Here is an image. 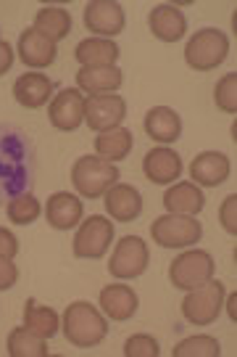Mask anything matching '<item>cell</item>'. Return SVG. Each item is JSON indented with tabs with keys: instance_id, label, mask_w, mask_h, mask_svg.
Masks as SVG:
<instances>
[{
	"instance_id": "obj_1",
	"label": "cell",
	"mask_w": 237,
	"mask_h": 357,
	"mask_svg": "<svg viewBox=\"0 0 237 357\" xmlns=\"http://www.w3.org/2000/svg\"><path fill=\"white\" fill-rule=\"evenodd\" d=\"M108 333V320L90 302H72L63 312V336L74 347H98Z\"/></svg>"
},
{
	"instance_id": "obj_2",
	"label": "cell",
	"mask_w": 237,
	"mask_h": 357,
	"mask_svg": "<svg viewBox=\"0 0 237 357\" xmlns=\"http://www.w3.org/2000/svg\"><path fill=\"white\" fill-rule=\"evenodd\" d=\"M116 180H119L116 165L100 159V156H92V153L79 156L72 167V183H74L76 193L82 199H90V202L100 199L111 185H116Z\"/></svg>"
},
{
	"instance_id": "obj_3",
	"label": "cell",
	"mask_w": 237,
	"mask_h": 357,
	"mask_svg": "<svg viewBox=\"0 0 237 357\" xmlns=\"http://www.w3.org/2000/svg\"><path fill=\"white\" fill-rule=\"evenodd\" d=\"M229 53V38L216 26L198 29L185 45V61L195 72H211L222 64Z\"/></svg>"
},
{
	"instance_id": "obj_4",
	"label": "cell",
	"mask_w": 237,
	"mask_h": 357,
	"mask_svg": "<svg viewBox=\"0 0 237 357\" xmlns=\"http://www.w3.org/2000/svg\"><path fill=\"white\" fill-rule=\"evenodd\" d=\"M213 270H216V262H213V257L209 252L190 249V252H182L169 265V281L179 291H193V289L211 281Z\"/></svg>"
},
{
	"instance_id": "obj_5",
	"label": "cell",
	"mask_w": 237,
	"mask_h": 357,
	"mask_svg": "<svg viewBox=\"0 0 237 357\" xmlns=\"http://www.w3.org/2000/svg\"><path fill=\"white\" fill-rule=\"evenodd\" d=\"M150 236L153 241L163 246V249H185L193 243L200 241L203 236V225H200L195 217L190 215H163L158 220H153L150 225Z\"/></svg>"
},
{
	"instance_id": "obj_6",
	"label": "cell",
	"mask_w": 237,
	"mask_h": 357,
	"mask_svg": "<svg viewBox=\"0 0 237 357\" xmlns=\"http://www.w3.org/2000/svg\"><path fill=\"white\" fill-rule=\"evenodd\" d=\"M222 305H224V283L211 278L209 283L188 291L185 302H182V315L188 323L203 328V326H211L213 320L219 318Z\"/></svg>"
},
{
	"instance_id": "obj_7",
	"label": "cell",
	"mask_w": 237,
	"mask_h": 357,
	"mask_svg": "<svg viewBox=\"0 0 237 357\" xmlns=\"http://www.w3.org/2000/svg\"><path fill=\"white\" fill-rule=\"evenodd\" d=\"M150 265V252L148 243L142 241L140 236H124L122 241L116 243L111 259H108V273L113 278H140Z\"/></svg>"
},
{
	"instance_id": "obj_8",
	"label": "cell",
	"mask_w": 237,
	"mask_h": 357,
	"mask_svg": "<svg viewBox=\"0 0 237 357\" xmlns=\"http://www.w3.org/2000/svg\"><path fill=\"white\" fill-rule=\"evenodd\" d=\"M113 241V222L103 215H92L79 222L74 236V255L79 259H100Z\"/></svg>"
},
{
	"instance_id": "obj_9",
	"label": "cell",
	"mask_w": 237,
	"mask_h": 357,
	"mask_svg": "<svg viewBox=\"0 0 237 357\" xmlns=\"http://www.w3.org/2000/svg\"><path fill=\"white\" fill-rule=\"evenodd\" d=\"M126 116V101L122 96L103 93V96H90L85 98V122L95 132H108V130L122 128Z\"/></svg>"
},
{
	"instance_id": "obj_10",
	"label": "cell",
	"mask_w": 237,
	"mask_h": 357,
	"mask_svg": "<svg viewBox=\"0 0 237 357\" xmlns=\"http://www.w3.org/2000/svg\"><path fill=\"white\" fill-rule=\"evenodd\" d=\"M85 26L92 38H116L124 32V8L113 0H92L85 6Z\"/></svg>"
},
{
	"instance_id": "obj_11",
	"label": "cell",
	"mask_w": 237,
	"mask_h": 357,
	"mask_svg": "<svg viewBox=\"0 0 237 357\" xmlns=\"http://www.w3.org/2000/svg\"><path fill=\"white\" fill-rule=\"evenodd\" d=\"M50 125L63 132H72L85 122V93L76 88H63L48 106Z\"/></svg>"
},
{
	"instance_id": "obj_12",
	"label": "cell",
	"mask_w": 237,
	"mask_h": 357,
	"mask_svg": "<svg viewBox=\"0 0 237 357\" xmlns=\"http://www.w3.org/2000/svg\"><path fill=\"white\" fill-rule=\"evenodd\" d=\"M142 172L150 183L156 185H172L174 180H179L182 175V159L179 153L166 149V146H158V149H150L142 159Z\"/></svg>"
},
{
	"instance_id": "obj_13",
	"label": "cell",
	"mask_w": 237,
	"mask_h": 357,
	"mask_svg": "<svg viewBox=\"0 0 237 357\" xmlns=\"http://www.w3.org/2000/svg\"><path fill=\"white\" fill-rule=\"evenodd\" d=\"M103 204L106 212L116 220V222H135L142 212V196L135 185H126V183H116L108 191L103 193Z\"/></svg>"
},
{
	"instance_id": "obj_14",
	"label": "cell",
	"mask_w": 237,
	"mask_h": 357,
	"mask_svg": "<svg viewBox=\"0 0 237 357\" xmlns=\"http://www.w3.org/2000/svg\"><path fill=\"white\" fill-rule=\"evenodd\" d=\"M232 172V165L222 151H203L193 159L190 165V178L203 188H216L222 185Z\"/></svg>"
},
{
	"instance_id": "obj_15",
	"label": "cell",
	"mask_w": 237,
	"mask_h": 357,
	"mask_svg": "<svg viewBox=\"0 0 237 357\" xmlns=\"http://www.w3.org/2000/svg\"><path fill=\"white\" fill-rule=\"evenodd\" d=\"M148 26L150 32L158 40H163V43H177V40L185 38V32H188V19H185V13L179 11L177 6L161 3V6H156L150 11Z\"/></svg>"
},
{
	"instance_id": "obj_16",
	"label": "cell",
	"mask_w": 237,
	"mask_h": 357,
	"mask_svg": "<svg viewBox=\"0 0 237 357\" xmlns=\"http://www.w3.org/2000/svg\"><path fill=\"white\" fill-rule=\"evenodd\" d=\"M45 220L50 228L56 230H72L82 222V202L74 193H53L45 204Z\"/></svg>"
},
{
	"instance_id": "obj_17",
	"label": "cell",
	"mask_w": 237,
	"mask_h": 357,
	"mask_svg": "<svg viewBox=\"0 0 237 357\" xmlns=\"http://www.w3.org/2000/svg\"><path fill=\"white\" fill-rule=\"evenodd\" d=\"M19 59L32 69H45L56 61V43H50L48 38H42L35 26L24 29L19 35Z\"/></svg>"
},
{
	"instance_id": "obj_18",
	"label": "cell",
	"mask_w": 237,
	"mask_h": 357,
	"mask_svg": "<svg viewBox=\"0 0 237 357\" xmlns=\"http://www.w3.org/2000/svg\"><path fill=\"white\" fill-rule=\"evenodd\" d=\"M138 294L124 283H108L100 291V310H103L106 318L111 320H129L138 312Z\"/></svg>"
},
{
	"instance_id": "obj_19",
	"label": "cell",
	"mask_w": 237,
	"mask_h": 357,
	"mask_svg": "<svg viewBox=\"0 0 237 357\" xmlns=\"http://www.w3.org/2000/svg\"><path fill=\"white\" fill-rule=\"evenodd\" d=\"M124 77L122 69L116 66H82L76 72V90L88 93V96H103L122 88Z\"/></svg>"
},
{
	"instance_id": "obj_20",
	"label": "cell",
	"mask_w": 237,
	"mask_h": 357,
	"mask_svg": "<svg viewBox=\"0 0 237 357\" xmlns=\"http://www.w3.org/2000/svg\"><path fill=\"white\" fill-rule=\"evenodd\" d=\"M53 96V82L42 72H26L13 82V98L24 109H40Z\"/></svg>"
},
{
	"instance_id": "obj_21",
	"label": "cell",
	"mask_w": 237,
	"mask_h": 357,
	"mask_svg": "<svg viewBox=\"0 0 237 357\" xmlns=\"http://www.w3.org/2000/svg\"><path fill=\"white\" fill-rule=\"evenodd\" d=\"M145 132L156 143H169L172 146L182 135V119L169 106H153L145 114Z\"/></svg>"
},
{
	"instance_id": "obj_22",
	"label": "cell",
	"mask_w": 237,
	"mask_h": 357,
	"mask_svg": "<svg viewBox=\"0 0 237 357\" xmlns=\"http://www.w3.org/2000/svg\"><path fill=\"white\" fill-rule=\"evenodd\" d=\"M163 206L172 215L195 217L206 206V196L195 183H172L163 193Z\"/></svg>"
},
{
	"instance_id": "obj_23",
	"label": "cell",
	"mask_w": 237,
	"mask_h": 357,
	"mask_svg": "<svg viewBox=\"0 0 237 357\" xmlns=\"http://www.w3.org/2000/svg\"><path fill=\"white\" fill-rule=\"evenodd\" d=\"M24 328H29L32 333H38L48 342V339H53L56 333L61 331V318H58V312L53 307L40 305L38 299L29 296L24 305Z\"/></svg>"
},
{
	"instance_id": "obj_24",
	"label": "cell",
	"mask_w": 237,
	"mask_h": 357,
	"mask_svg": "<svg viewBox=\"0 0 237 357\" xmlns=\"http://www.w3.org/2000/svg\"><path fill=\"white\" fill-rule=\"evenodd\" d=\"M74 56L82 66H113L119 59V45L106 38H88L76 45Z\"/></svg>"
},
{
	"instance_id": "obj_25",
	"label": "cell",
	"mask_w": 237,
	"mask_h": 357,
	"mask_svg": "<svg viewBox=\"0 0 237 357\" xmlns=\"http://www.w3.org/2000/svg\"><path fill=\"white\" fill-rule=\"evenodd\" d=\"M132 146H135V138H132V132L126 128L108 130V132H100L98 138H95V151H98V156L106 159V162H111V165L126 159V153L132 151Z\"/></svg>"
},
{
	"instance_id": "obj_26",
	"label": "cell",
	"mask_w": 237,
	"mask_h": 357,
	"mask_svg": "<svg viewBox=\"0 0 237 357\" xmlns=\"http://www.w3.org/2000/svg\"><path fill=\"white\" fill-rule=\"evenodd\" d=\"M35 29L50 43H58L72 32V13L63 8H40L35 13Z\"/></svg>"
},
{
	"instance_id": "obj_27",
	"label": "cell",
	"mask_w": 237,
	"mask_h": 357,
	"mask_svg": "<svg viewBox=\"0 0 237 357\" xmlns=\"http://www.w3.org/2000/svg\"><path fill=\"white\" fill-rule=\"evenodd\" d=\"M8 355L11 357H45L48 355V344L45 339L32 333L29 328L19 326L8 333Z\"/></svg>"
},
{
	"instance_id": "obj_28",
	"label": "cell",
	"mask_w": 237,
	"mask_h": 357,
	"mask_svg": "<svg viewBox=\"0 0 237 357\" xmlns=\"http://www.w3.org/2000/svg\"><path fill=\"white\" fill-rule=\"evenodd\" d=\"M222 355V347L213 336L198 333V336H190L185 342H179L174 347V357H219Z\"/></svg>"
},
{
	"instance_id": "obj_29",
	"label": "cell",
	"mask_w": 237,
	"mask_h": 357,
	"mask_svg": "<svg viewBox=\"0 0 237 357\" xmlns=\"http://www.w3.org/2000/svg\"><path fill=\"white\" fill-rule=\"evenodd\" d=\"M40 212H42V206H40V202L32 193L16 196L13 202H8V209H6V215H8L13 225H32L40 217Z\"/></svg>"
},
{
	"instance_id": "obj_30",
	"label": "cell",
	"mask_w": 237,
	"mask_h": 357,
	"mask_svg": "<svg viewBox=\"0 0 237 357\" xmlns=\"http://www.w3.org/2000/svg\"><path fill=\"white\" fill-rule=\"evenodd\" d=\"M213 101L227 114H237V72L224 75L213 88Z\"/></svg>"
},
{
	"instance_id": "obj_31",
	"label": "cell",
	"mask_w": 237,
	"mask_h": 357,
	"mask_svg": "<svg viewBox=\"0 0 237 357\" xmlns=\"http://www.w3.org/2000/svg\"><path fill=\"white\" fill-rule=\"evenodd\" d=\"M161 347L148 333H135L124 342V357H158Z\"/></svg>"
},
{
	"instance_id": "obj_32",
	"label": "cell",
	"mask_w": 237,
	"mask_h": 357,
	"mask_svg": "<svg viewBox=\"0 0 237 357\" xmlns=\"http://www.w3.org/2000/svg\"><path fill=\"white\" fill-rule=\"evenodd\" d=\"M219 220L229 236H237V196H227L222 202V212H219Z\"/></svg>"
},
{
	"instance_id": "obj_33",
	"label": "cell",
	"mask_w": 237,
	"mask_h": 357,
	"mask_svg": "<svg viewBox=\"0 0 237 357\" xmlns=\"http://www.w3.org/2000/svg\"><path fill=\"white\" fill-rule=\"evenodd\" d=\"M19 281V270L13 265L11 259H6V257H0V291H8L11 286H16Z\"/></svg>"
},
{
	"instance_id": "obj_34",
	"label": "cell",
	"mask_w": 237,
	"mask_h": 357,
	"mask_svg": "<svg viewBox=\"0 0 237 357\" xmlns=\"http://www.w3.org/2000/svg\"><path fill=\"white\" fill-rule=\"evenodd\" d=\"M16 255H19V238L8 228H0V257L13 259Z\"/></svg>"
},
{
	"instance_id": "obj_35",
	"label": "cell",
	"mask_w": 237,
	"mask_h": 357,
	"mask_svg": "<svg viewBox=\"0 0 237 357\" xmlns=\"http://www.w3.org/2000/svg\"><path fill=\"white\" fill-rule=\"evenodd\" d=\"M11 66H13V48L6 40H0V77L6 75Z\"/></svg>"
}]
</instances>
